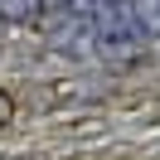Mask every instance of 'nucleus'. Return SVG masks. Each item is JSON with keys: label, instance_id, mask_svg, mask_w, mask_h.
<instances>
[{"label": "nucleus", "instance_id": "nucleus-1", "mask_svg": "<svg viewBox=\"0 0 160 160\" xmlns=\"http://www.w3.org/2000/svg\"><path fill=\"white\" fill-rule=\"evenodd\" d=\"M92 49H97L102 58H112V63L136 58V53L146 49L131 0H97V5H92Z\"/></svg>", "mask_w": 160, "mask_h": 160}, {"label": "nucleus", "instance_id": "nucleus-2", "mask_svg": "<svg viewBox=\"0 0 160 160\" xmlns=\"http://www.w3.org/2000/svg\"><path fill=\"white\" fill-rule=\"evenodd\" d=\"M39 29H44V39H49V49L82 53L92 44V10H44Z\"/></svg>", "mask_w": 160, "mask_h": 160}, {"label": "nucleus", "instance_id": "nucleus-3", "mask_svg": "<svg viewBox=\"0 0 160 160\" xmlns=\"http://www.w3.org/2000/svg\"><path fill=\"white\" fill-rule=\"evenodd\" d=\"M44 10H49V0H0V24L5 29H29V24L44 20Z\"/></svg>", "mask_w": 160, "mask_h": 160}, {"label": "nucleus", "instance_id": "nucleus-4", "mask_svg": "<svg viewBox=\"0 0 160 160\" xmlns=\"http://www.w3.org/2000/svg\"><path fill=\"white\" fill-rule=\"evenodd\" d=\"M131 10H136L141 39H146V44H155V39H160V0H131Z\"/></svg>", "mask_w": 160, "mask_h": 160}, {"label": "nucleus", "instance_id": "nucleus-5", "mask_svg": "<svg viewBox=\"0 0 160 160\" xmlns=\"http://www.w3.org/2000/svg\"><path fill=\"white\" fill-rule=\"evenodd\" d=\"M10 121H15V97H10L5 88H0V131L10 126Z\"/></svg>", "mask_w": 160, "mask_h": 160}, {"label": "nucleus", "instance_id": "nucleus-6", "mask_svg": "<svg viewBox=\"0 0 160 160\" xmlns=\"http://www.w3.org/2000/svg\"><path fill=\"white\" fill-rule=\"evenodd\" d=\"M0 34H5V24H0Z\"/></svg>", "mask_w": 160, "mask_h": 160}]
</instances>
